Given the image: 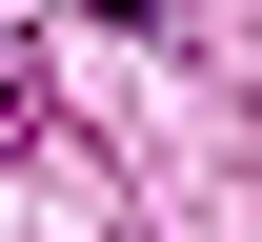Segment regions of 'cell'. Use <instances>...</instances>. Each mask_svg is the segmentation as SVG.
Segmentation results:
<instances>
[]
</instances>
